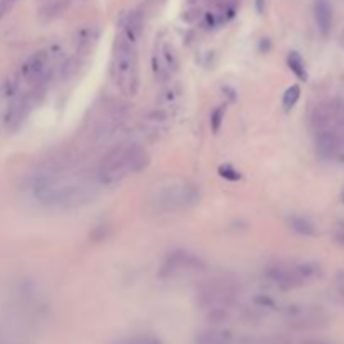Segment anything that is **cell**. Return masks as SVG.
I'll return each instance as SVG.
<instances>
[{"instance_id": "cell-1", "label": "cell", "mask_w": 344, "mask_h": 344, "mask_svg": "<svg viewBox=\"0 0 344 344\" xmlns=\"http://www.w3.org/2000/svg\"><path fill=\"white\" fill-rule=\"evenodd\" d=\"M96 176L88 175L76 155H61L44 163L32 176L30 190L39 203L71 210L91 203L98 195Z\"/></svg>"}, {"instance_id": "cell-2", "label": "cell", "mask_w": 344, "mask_h": 344, "mask_svg": "<svg viewBox=\"0 0 344 344\" xmlns=\"http://www.w3.org/2000/svg\"><path fill=\"white\" fill-rule=\"evenodd\" d=\"M149 165V153L138 143H117L104 153L94 176L99 187H111Z\"/></svg>"}, {"instance_id": "cell-3", "label": "cell", "mask_w": 344, "mask_h": 344, "mask_svg": "<svg viewBox=\"0 0 344 344\" xmlns=\"http://www.w3.org/2000/svg\"><path fill=\"white\" fill-rule=\"evenodd\" d=\"M200 203V188L187 180L166 178L149 188L146 210L151 215H173Z\"/></svg>"}, {"instance_id": "cell-4", "label": "cell", "mask_w": 344, "mask_h": 344, "mask_svg": "<svg viewBox=\"0 0 344 344\" xmlns=\"http://www.w3.org/2000/svg\"><path fill=\"white\" fill-rule=\"evenodd\" d=\"M110 74L113 83L124 96H136L139 91V66L136 46L117 35L111 56Z\"/></svg>"}, {"instance_id": "cell-5", "label": "cell", "mask_w": 344, "mask_h": 344, "mask_svg": "<svg viewBox=\"0 0 344 344\" xmlns=\"http://www.w3.org/2000/svg\"><path fill=\"white\" fill-rule=\"evenodd\" d=\"M237 284L230 279H214L210 282L203 284L198 291L197 302L202 309H205L210 319H225L230 314L232 307L238 301Z\"/></svg>"}, {"instance_id": "cell-6", "label": "cell", "mask_w": 344, "mask_h": 344, "mask_svg": "<svg viewBox=\"0 0 344 344\" xmlns=\"http://www.w3.org/2000/svg\"><path fill=\"white\" fill-rule=\"evenodd\" d=\"M321 275H323V269L316 262H282V264L272 265L265 272L269 282L282 291L309 286Z\"/></svg>"}, {"instance_id": "cell-7", "label": "cell", "mask_w": 344, "mask_h": 344, "mask_svg": "<svg viewBox=\"0 0 344 344\" xmlns=\"http://www.w3.org/2000/svg\"><path fill=\"white\" fill-rule=\"evenodd\" d=\"M128 117V110L124 104L117 101H106L96 110V117L93 119L91 134L98 141H106L123 128Z\"/></svg>"}, {"instance_id": "cell-8", "label": "cell", "mask_w": 344, "mask_h": 344, "mask_svg": "<svg viewBox=\"0 0 344 344\" xmlns=\"http://www.w3.org/2000/svg\"><path fill=\"white\" fill-rule=\"evenodd\" d=\"M207 269L205 260L200 255L188 250H175L166 255L160 269V277L176 279L188 277L193 274H200Z\"/></svg>"}, {"instance_id": "cell-9", "label": "cell", "mask_w": 344, "mask_h": 344, "mask_svg": "<svg viewBox=\"0 0 344 344\" xmlns=\"http://www.w3.org/2000/svg\"><path fill=\"white\" fill-rule=\"evenodd\" d=\"M284 318L294 329H316L328 324V314L318 306H289L284 311Z\"/></svg>"}, {"instance_id": "cell-10", "label": "cell", "mask_w": 344, "mask_h": 344, "mask_svg": "<svg viewBox=\"0 0 344 344\" xmlns=\"http://www.w3.org/2000/svg\"><path fill=\"white\" fill-rule=\"evenodd\" d=\"M178 54H176L175 47L170 42L161 44L155 51V54H153V74H155L156 81H160V83H168L171 76L178 71Z\"/></svg>"}, {"instance_id": "cell-11", "label": "cell", "mask_w": 344, "mask_h": 344, "mask_svg": "<svg viewBox=\"0 0 344 344\" xmlns=\"http://www.w3.org/2000/svg\"><path fill=\"white\" fill-rule=\"evenodd\" d=\"M316 151L323 160H339L344 155V134L336 131L316 133Z\"/></svg>"}, {"instance_id": "cell-12", "label": "cell", "mask_w": 344, "mask_h": 344, "mask_svg": "<svg viewBox=\"0 0 344 344\" xmlns=\"http://www.w3.org/2000/svg\"><path fill=\"white\" fill-rule=\"evenodd\" d=\"M143 24H144L143 12L139 10V8H134V10L126 13V17L123 19V22H121L119 35H121V37H124L126 40H129L131 44H134V46H136L139 35H141V30H143Z\"/></svg>"}, {"instance_id": "cell-13", "label": "cell", "mask_w": 344, "mask_h": 344, "mask_svg": "<svg viewBox=\"0 0 344 344\" xmlns=\"http://www.w3.org/2000/svg\"><path fill=\"white\" fill-rule=\"evenodd\" d=\"M170 111L166 110V108H161V106H156L155 110L148 111L146 116L143 117V128L148 131V133L151 134H156L158 133H163V131L168 129V124H170Z\"/></svg>"}, {"instance_id": "cell-14", "label": "cell", "mask_w": 344, "mask_h": 344, "mask_svg": "<svg viewBox=\"0 0 344 344\" xmlns=\"http://www.w3.org/2000/svg\"><path fill=\"white\" fill-rule=\"evenodd\" d=\"M314 19L321 34H329L333 27V7L329 0H316L314 2Z\"/></svg>"}, {"instance_id": "cell-15", "label": "cell", "mask_w": 344, "mask_h": 344, "mask_svg": "<svg viewBox=\"0 0 344 344\" xmlns=\"http://www.w3.org/2000/svg\"><path fill=\"white\" fill-rule=\"evenodd\" d=\"M71 0H44V3L39 8V17L44 22H51L57 17H61L69 8Z\"/></svg>"}, {"instance_id": "cell-16", "label": "cell", "mask_w": 344, "mask_h": 344, "mask_svg": "<svg viewBox=\"0 0 344 344\" xmlns=\"http://www.w3.org/2000/svg\"><path fill=\"white\" fill-rule=\"evenodd\" d=\"M195 344H232V333L220 328L205 329L195 338Z\"/></svg>"}, {"instance_id": "cell-17", "label": "cell", "mask_w": 344, "mask_h": 344, "mask_svg": "<svg viewBox=\"0 0 344 344\" xmlns=\"http://www.w3.org/2000/svg\"><path fill=\"white\" fill-rule=\"evenodd\" d=\"M287 224H289V227H291V230H294V232L299 235H302V237H314V235L318 233L316 225L312 224L307 217L292 215L287 219Z\"/></svg>"}, {"instance_id": "cell-18", "label": "cell", "mask_w": 344, "mask_h": 344, "mask_svg": "<svg viewBox=\"0 0 344 344\" xmlns=\"http://www.w3.org/2000/svg\"><path fill=\"white\" fill-rule=\"evenodd\" d=\"M98 34L94 32L93 29H84L78 34V39H76V49H78V56H83V54H89L93 51L94 44H96Z\"/></svg>"}, {"instance_id": "cell-19", "label": "cell", "mask_w": 344, "mask_h": 344, "mask_svg": "<svg viewBox=\"0 0 344 344\" xmlns=\"http://www.w3.org/2000/svg\"><path fill=\"white\" fill-rule=\"evenodd\" d=\"M287 66L289 69H291L294 74H296L297 79L301 81H307V69H306V62L304 59H302V56L296 51L289 52L287 56Z\"/></svg>"}, {"instance_id": "cell-20", "label": "cell", "mask_w": 344, "mask_h": 344, "mask_svg": "<svg viewBox=\"0 0 344 344\" xmlns=\"http://www.w3.org/2000/svg\"><path fill=\"white\" fill-rule=\"evenodd\" d=\"M299 98H301V88H299L297 84H292L289 86V88L286 89V93H284L282 96V108L284 111L289 113L294 110V106L297 104Z\"/></svg>"}, {"instance_id": "cell-21", "label": "cell", "mask_w": 344, "mask_h": 344, "mask_svg": "<svg viewBox=\"0 0 344 344\" xmlns=\"http://www.w3.org/2000/svg\"><path fill=\"white\" fill-rule=\"evenodd\" d=\"M224 117H225V106H219L212 111L210 126H212V131H214V133H219L220 131V126H222V123H224Z\"/></svg>"}, {"instance_id": "cell-22", "label": "cell", "mask_w": 344, "mask_h": 344, "mask_svg": "<svg viewBox=\"0 0 344 344\" xmlns=\"http://www.w3.org/2000/svg\"><path fill=\"white\" fill-rule=\"evenodd\" d=\"M117 344H161V341L155 336H146V334H141V336H133L128 339H123Z\"/></svg>"}, {"instance_id": "cell-23", "label": "cell", "mask_w": 344, "mask_h": 344, "mask_svg": "<svg viewBox=\"0 0 344 344\" xmlns=\"http://www.w3.org/2000/svg\"><path fill=\"white\" fill-rule=\"evenodd\" d=\"M219 173H220V176H224L225 180H230V182H238V180H240V176H242L240 171H237L233 166H230V165L220 166Z\"/></svg>"}, {"instance_id": "cell-24", "label": "cell", "mask_w": 344, "mask_h": 344, "mask_svg": "<svg viewBox=\"0 0 344 344\" xmlns=\"http://www.w3.org/2000/svg\"><path fill=\"white\" fill-rule=\"evenodd\" d=\"M200 15H202V8L200 7H190L188 10H185L183 12V20L185 22H195L200 19Z\"/></svg>"}, {"instance_id": "cell-25", "label": "cell", "mask_w": 344, "mask_h": 344, "mask_svg": "<svg viewBox=\"0 0 344 344\" xmlns=\"http://www.w3.org/2000/svg\"><path fill=\"white\" fill-rule=\"evenodd\" d=\"M333 240L339 243V245H344V222H339V224L334 225Z\"/></svg>"}, {"instance_id": "cell-26", "label": "cell", "mask_w": 344, "mask_h": 344, "mask_svg": "<svg viewBox=\"0 0 344 344\" xmlns=\"http://www.w3.org/2000/svg\"><path fill=\"white\" fill-rule=\"evenodd\" d=\"M338 291L341 294V297L344 299V272L338 277Z\"/></svg>"}, {"instance_id": "cell-27", "label": "cell", "mask_w": 344, "mask_h": 344, "mask_svg": "<svg viewBox=\"0 0 344 344\" xmlns=\"http://www.w3.org/2000/svg\"><path fill=\"white\" fill-rule=\"evenodd\" d=\"M264 5H265V0H257V10L260 13L264 12Z\"/></svg>"}, {"instance_id": "cell-28", "label": "cell", "mask_w": 344, "mask_h": 344, "mask_svg": "<svg viewBox=\"0 0 344 344\" xmlns=\"http://www.w3.org/2000/svg\"><path fill=\"white\" fill-rule=\"evenodd\" d=\"M0 3H10V5H13V0H0Z\"/></svg>"}, {"instance_id": "cell-29", "label": "cell", "mask_w": 344, "mask_h": 344, "mask_svg": "<svg viewBox=\"0 0 344 344\" xmlns=\"http://www.w3.org/2000/svg\"><path fill=\"white\" fill-rule=\"evenodd\" d=\"M307 344H329V343H324V341H311V343H307Z\"/></svg>"}, {"instance_id": "cell-30", "label": "cell", "mask_w": 344, "mask_h": 344, "mask_svg": "<svg viewBox=\"0 0 344 344\" xmlns=\"http://www.w3.org/2000/svg\"><path fill=\"white\" fill-rule=\"evenodd\" d=\"M343 202H344V195H343Z\"/></svg>"}, {"instance_id": "cell-31", "label": "cell", "mask_w": 344, "mask_h": 344, "mask_svg": "<svg viewBox=\"0 0 344 344\" xmlns=\"http://www.w3.org/2000/svg\"><path fill=\"white\" fill-rule=\"evenodd\" d=\"M13 2H15V0H13Z\"/></svg>"}]
</instances>
